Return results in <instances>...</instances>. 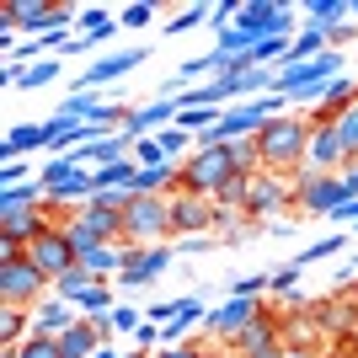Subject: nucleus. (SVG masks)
Returning a JSON list of instances; mask_svg holds the SVG:
<instances>
[{
    "label": "nucleus",
    "instance_id": "nucleus-16",
    "mask_svg": "<svg viewBox=\"0 0 358 358\" xmlns=\"http://www.w3.org/2000/svg\"><path fill=\"white\" fill-rule=\"evenodd\" d=\"M54 139H48V123H16L11 134H6V145H0V155L6 161H27L32 150H48Z\"/></svg>",
    "mask_w": 358,
    "mask_h": 358
},
{
    "label": "nucleus",
    "instance_id": "nucleus-7",
    "mask_svg": "<svg viewBox=\"0 0 358 358\" xmlns=\"http://www.w3.org/2000/svg\"><path fill=\"white\" fill-rule=\"evenodd\" d=\"M278 353H284V310L262 305V315L230 343V358H278Z\"/></svg>",
    "mask_w": 358,
    "mask_h": 358
},
{
    "label": "nucleus",
    "instance_id": "nucleus-6",
    "mask_svg": "<svg viewBox=\"0 0 358 358\" xmlns=\"http://www.w3.org/2000/svg\"><path fill=\"white\" fill-rule=\"evenodd\" d=\"M27 262H32L38 273H43L48 284H59L64 273H70L75 262H80V257H75V246H70V236H64V220H54V224L43 230V236H38V241L27 246Z\"/></svg>",
    "mask_w": 358,
    "mask_h": 358
},
{
    "label": "nucleus",
    "instance_id": "nucleus-14",
    "mask_svg": "<svg viewBox=\"0 0 358 358\" xmlns=\"http://www.w3.org/2000/svg\"><path fill=\"white\" fill-rule=\"evenodd\" d=\"M214 230V203L209 198H193V193H177L171 198V236H209Z\"/></svg>",
    "mask_w": 358,
    "mask_h": 358
},
{
    "label": "nucleus",
    "instance_id": "nucleus-45",
    "mask_svg": "<svg viewBox=\"0 0 358 358\" xmlns=\"http://www.w3.org/2000/svg\"><path fill=\"white\" fill-rule=\"evenodd\" d=\"M327 220H331V224H358V198H348L343 209H331Z\"/></svg>",
    "mask_w": 358,
    "mask_h": 358
},
{
    "label": "nucleus",
    "instance_id": "nucleus-31",
    "mask_svg": "<svg viewBox=\"0 0 358 358\" xmlns=\"http://www.w3.org/2000/svg\"><path fill=\"white\" fill-rule=\"evenodd\" d=\"M299 278H305V268H299V262H284L278 273H268V294L273 299H294L299 294Z\"/></svg>",
    "mask_w": 358,
    "mask_h": 358
},
{
    "label": "nucleus",
    "instance_id": "nucleus-48",
    "mask_svg": "<svg viewBox=\"0 0 358 358\" xmlns=\"http://www.w3.org/2000/svg\"><path fill=\"white\" fill-rule=\"evenodd\" d=\"M348 38H358V22H343V27H331V48L348 43Z\"/></svg>",
    "mask_w": 358,
    "mask_h": 358
},
{
    "label": "nucleus",
    "instance_id": "nucleus-1",
    "mask_svg": "<svg viewBox=\"0 0 358 358\" xmlns=\"http://www.w3.org/2000/svg\"><path fill=\"white\" fill-rule=\"evenodd\" d=\"M252 145H257L262 171H273V177H299V171H305V150H310V118H305V113H284V118H273Z\"/></svg>",
    "mask_w": 358,
    "mask_h": 358
},
{
    "label": "nucleus",
    "instance_id": "nucleus-39",
    "mask_svg": "<svg viewBox=\"0 0 358 358\" xmlns=\"http://www.w3.org/2000/svg\"><path fill=\"white\" fill-rule=\"evenodd\" d=\"M75 171H80V166H75V161H70V155H54V161H48V166H43V171H38V182H43L48 193H54V187H59V182H64V177H75Z\"/></svg>",
    "mask_w": 358,
    "mask_h": 358
},
{
    "label": "nucleus",
    "instance_id": "nucleus-51",
    "mask_svg": "<svg viewBox=\"0 0 358 358\" xmlns=\"http://www.w3.org/2000/svg\"><path fill=\"white\" fill-rule=\"evenodd\" d=\"M348 16H358V0H348Z\"/></svg>",
    "mask_w": 358,
    "mask_h": 358
},
{
    "label": "nucleus",
    "instance_id": "nucleus-35",
    "mask_svg": "<svg viewBox=\"0 0 358 358\" xmlns=\"http://www.w3.org/2000/svg\"><path fill=\"white\" fill-rule=\"evenodd\" d=\"M230 299H262L268 294V273H246V278H224Z\"/></svg>",
    "mask_w": 358,
    "mask_h": 358
},
{
    "label": "nucleus",
    "instance_id": "nucleus-9",
    "mask_svg": "<svg viewBox=\"0 0 358 358\" xmlns=\"http://www.w3.org/2000/svg\"><path fill=\"white\" fill-rule=\"evenodd\" d=\"M145 59H150V48H139V43L134 48H107L102 59H91L86 75H75L70 91H102L107 80H123V75L134 70V64H145Z\"/></svg>",
    "mask_w": 358,
    "mask_h": 358
},
{
    "label": "nucleus",
    "instance_id": "nucleus-21",
    "mask_svg": "<svg viewBox=\"0 0 358 358\" xmlns=\"http://www.w3.org/2000/svg\"><path fill=\"white\" fill-rule=\"evenodd\" d=\"M299 16H305V27H343L348 22V0H305L299 6Z\"/></svg>",
    "mask_w": 358,
    "mask_h": 358
},
{
    "label": "nucleus",
    "instance_id": "nucleus-24",
    "mask_svg": "<svg viewBox=\"0 0 358 358\" xmlns=\"http://www.w3.org/2000/svg\"><path fill=\"white\" fill-rule=\"evenodd\" d=\"M75 214H80V220H86L102 241H118V246H123V214L102 209V203H86V209H75Z\"/></svg>",
    "mask_w": 358,
    "mask_h": 358
},
{
    "label": "nucleus",
    "instance_id": "nucleus-25",
    "mask_svg": "<svg viewBox=\"0 0 358 358\" xmlns=\"http://www.w3.org/2000/svg\"><path fill=\"white\" fill-rule=\"evenodd\" d=\"M59 70H64V54H48V59L27 64V70H22V91H43V86H54V80H59Z\"/></svg>",
    "mask_w": 358,
    "mask_h": 358
},
{
    "label": "nucleus",
    "instance_id": "nucleus-50",
    "mask_svg": "<svg viewBox=\"0 0 358 358\" xmlns=\"http://www.w3.org/2000/svg\"><path fill=\"white\" fill-rule=\"evenodd\" d=\"M278 358H315V353H294V348H284V353H278Z\"/></svg>",
    "mask_w": 358,
    "mask_h": 358
},
{
    "label": "nucleus",
    "instance_id": "nucleus-28",
    "mask_svg": "<svg viewBox=\"0 0 358 358\" xmlns=\"http://www.w3.org/2000/svg\"><path fill=\"white\" fill-rule=\"evenodd\" d=\"M289 43H294L289 32H278V38H262V43H252V54H246V59L262 64V70H273V59H278V64L289 59Z\"/></svg>",
    "mask_w": 358,
    "mask_h": 358
},
{
    "label": "nucleus",
    "instance_id": "nucleus-46",
    "mask_svg": "<svg viewBox=\"0 0 358 358\" xmlns=\"http://www.w3.org/2000/svg\"><path fill=\"white\" fill-rule=\"evenodd\" d=\"M155 358H209L203 348H193V343H182V348H161Z\"/></svg>",
    "mask_w": 358,
    "mask_h": 358
},
{
    "label": "nucleus",
    "instance_id": "nucleus-4",
    "mask_svg": "<svg viewBox=\"0 0 358 358\" xmlns=\"http://www.w3.org/2000/svg\"><path fill=\"white\" fill-rule=\"evenodd\" d=\"M343 70H348L343 48H327V54L299 59V64H278V96H284V102H294L299 91H321L327 80H337Z\"/></svg>",
    "mask_w": 358,
    "mask_h": 358
},
{
    "label": "nucleus",
    "instance_id": "nucleus-41",
    "mask_svg": "<svg viewBox=\"0 0 358 358\" xmlns=\"http://www.w3.org/2000/svg\"><path fill=\"white\" fill-rule=\"evenodd\" d=\"M214 246H224V241L220 236H182L171 252H177V257H203V252H214Z\"/></svg>",
    "mask_w": 358,
    "mask_h": 358
},
{
    "label": "nucleus",
    "instance_id": "nucleus-36",
    "mask_svg": "<svg viewBox=\"0 0 358 358\" xmlns=\"http://www.w3.org/2000/svg\"><path fill=\"white\" fill-rule=\"evenodd\" d=\"M150 22H155V0H134V6L118 11V27H129V32H145Z\"/></svg>",
    "mask_w": 358,
    "mask_h": 358
},
{
    "label": "nucleus",
    "instance_id": "nucleus-27",
    "mask_svg": "<svg viewBox=\"0 0 358 358\" xmlns=\"http://www.w3.org/2000/svg\"><path fill=\"white\" fill-rule=\"evenodd\" d=\"M348 241L353 236H321V241H310V246H305V252L294 257L299 268H310V262H327V257H343L348 252Z\"/></svg>",
    "mask_w": 358,
    "mask_h": 358
},
{
    "label": "nucleus",
    "instance_id": "nucleus-30",
    "mask_svg": "<svg viewBox=\"0 0 358 358\" xmlns=\"http://www.w3.org/2000/svg\"><path fill=\"white\" fill-rule=\"evenodd\" d=\"M0 358H64V353H59V337H38L32 331L22 348H0Z\"/></svg>",
    "mask_w": 358,
    "mask_h": 358
},
{
    "label": "nucleus",
    "instance_id": "nucleus-13",
    "mask_svg": "<svg viewBox=\"0 0 358 358\" xmlns=\"http://www.w3.org/2000/svg\"><path fill=\"white\" fill-rule=\"evenodd\" d=\"M257 315H262V299H224V305H214V310H209V321H203V327H209L220 343H236V337L252 327Z\"/></svg>",
    "mask_w": 358,
    "mask_h": 358
},
{
    "label": "nucleus",
    "instance_id": "nucleus-42",
    "mask_svg": "<svg viewBox=\"0 0 358 358\" xmlns=\"http://www.w3.org/2000/svg\"><path fill=\"white\" fill-rule=\"evenodd\" d=\"M145 327V315L134 310V305H118V310H113V331H139Z\"/></svg>",
    "mask_w": 358,
    "mask_h": 358
},
{
    "label": "nucleus",
    "instance_id": "nucleus-34",
    "mask_svg": "<svg viewBox=\"0 0 358 358\" xmlns=\"http://www.w3.org/2000/svg\"><path fill=\"white\" fill-rule=\"evenodd\" d=\"M161 150H166V161H187V155H193V134H187V129H177V123H171V129H161Z\"/></svg>",
    "mask_w": 358,
    "mask_h": 358
},
{
    "label": "nucleus",
    "instance_id": "nucleus-12",
    "mask_svg": "<svg viewBox=\"0 0 358 358\" xmlns=\"http://www.w3.org/2000/svg\"><path fill=\"white\" fill-rule=\"evenodd\" d=\"M289 198H294V187H289L284 177H273V171H257L252 177V187H246V220H273V214L284 209Z\"/></svg>",
    "mask_w": 358,
    "mask_h": 358
},
{
    "label": "nucleus",
    "instance_id": "nucleus-26",
    "mask_svg": "<svg viewBox=\"0 0 358 358\" xmlns=\"http://www.w3.org/2000/svg\"><path fill=\"white\" fill-rule=\"evenodd\" d=\"M209 11L214 6H182L171 22H161V32L166 38H182V32H193V27H209Z\"/></svg>",
    "mask_w": 358,
    "mask_h": 358
},
{
    "label": "nucleus",
    "instance_id": "nucleus-47",
    "mask_svg": "<svg viewBox=\"0 0 358 358\" xmlns=\"http://www.w3.org/2000/svg\"><path fill=\"white\" fill-rule=\"evenodd\" d=\"M337 177H343V187H348V193H353V198H358V161H348V166H343V171H337Z\"/></svg>",
    "mask_w": 358,
    "mask_h": 358
},
{
    "label": "nucleus",
    "instance_id": "nucleus-33",
    "mask_svg": "<svg viewBox=\"0 0 358 358\" xmlns=\"http://www.w3.org/2000/svg\"><path fill=\"white\" fill-rule=\"evenodd\" d=\"M91 284H102V278H91V273H86V268H80V262H75V268H70V273H64L59 284H54V294H59V299H70V305H75V299L86 294V289H91Z\"/></svg>",
    "mask_w": 358,
    "mask_h": 358
},
{
    "label": "nucleus",
    "instance_id": "nucleus-19",
    "mask_svg": "<svg viewBox=\"0 0 358 358\" xmlns=\"http://www.w3.org/2000/svg\"><path fill=\"white\" fill-rule=\"evenodd\" d=\"M32 337V310L22 305H0V348H22Z\"/></svg>",
    "mask_w": 358,
    "mask_h": 358
},
{
    "label": "nucleus",
    "instance_id": "nucleus-17",
    "mask_svg": "<svg viewBox=\"0 0 358 358\" xmlns=\"http://www.w3.org/2000/svg\"><path fill=\"white\" fill-rule=\"evenodd\" d=\"M75 32H80L91 48H102V43H113V38H118V16L107 11V6H86V11L75 16Z\"/></svg>",
    "mask_w": 358,
    "mask_h": 358
},
{
    "label": "nucleus",
    "instance_id": "nucleus-29",
    "mask_svg": "<svg viewBox=\"0 0 358 358\" xmlns=\"http://www.w3.org/2000/svg\"><path fill=\"white\" fill-rule=\"evenodd\" d=\"M75 310H80V315H113V310H118V299H113V284H91L86 294L75 299Z\"/></svg>",
    "mask_w": 358,
    "mask_h": 358
},
{
    "label": "nucleus",
    "instance_id": "nucleus-43",
    "mask_svg": "<svg viewBox=\"0 0 358 358\" xmlns=\"http://www.w3.org/2000/svg\"><path fill=\"white\" fill-rule=\"evenodd\" d=\"M177 310H182V299H155L145 310V321H177Z\"/></svg>",
    "mask_w": 358,
    "mask_h": 358
},
{
    "label": "nucleus",
    "instance_id": "nucleus-18",
    "mask_svg": "<svg viewBox=\"0 0 358 358\" xmlns=\"http://www.w3.org/2000/svg\"><path fill=\"white\" fill-rule=\"evenodd\" d=\"M80 268L91 273V278H102V284H113L123 273V246L118 241H102V246H91L86 257H80Z\"/></svg>",
    "mask_w": 358,
    "mask_h": 358
},
{
    "label": "nucleus",
    "instance_id": "nucleus-23",
    "mask_svg": "<svg viewBox=\"0 0 358 358\" xmlns=\"http://www.w3.org/2000/svg\"><path fill=\"white\" fill-rule=\"evenodd\" d=\"M327 48H331V32H327V27H299L294 43H289V59H284V64L315 59V54H327Z\"/></svg>",
    "mask_w": 358,
    "mask_h": 358
},
{
    "label": "nucleus",
    "instance_id": "nucleus-38",
    "mask_svg": "<svg viewBox=\"0 0 358 358\" xmlns=\"http://www.w3.org/2000/svg\"><path fill=\"white\" fill-rule=\"evenodd\" d=\"M134 166H139V171H150V166H171L155 134H150V139H139V145H134ZM177 166H182V161H177Z\"/></svg>",
    "mask_w": 358,
    "mask_h": 358
},
{
    "label": "nucleus",
    "instance_id": "nucleus-22",
    "mask_svg": "<svg viewBox=\"0 0 358 358\" xmlns=\"http://www.w3.org/2000/svg\"><path fill=\"white\" fill-rule=\"evenodd\" d=\"M96 348H102V337H96V327H91L86 315H80V321L59 337V353H64V358H91Z\"/></svg>",
    "mask_w": 358,
    "mask_h": 358
},
{
    "label": "nucleus",
    "instance_id": "nucleus-3",
    "mask_svg": "<svg viewBox=\"0 0 358 358\" xmlns=\"http://www.w3.org/2000/svg\"><path fill=\"white\" fill-rule=\"evenodd\" d=\"M171 236V198L134 193V203L123 209V246H166Z\"/></svg>",
    "mask_w": 358,
    "mask_h": 358
},
{
    "label": "nucleus",
    "instance_id": "nucleus-8",
    "mask_svg": "<svg viewBox=\"0 0 358 358\" xmlns=\"http://www.w3.org/2000/svg\"><path fill=\"white\" fill-rule=\"evenodd\" d=\"M171 257H177L171 241H166V246H123V273L113 284L118 289H150L166 268H171Z\"/></svg>",
    "mask_w": 358,
    "mask_h": 358
},
{
    "label": "nucleus",
    "instance_id": "nucleus-20",
    "mask_svg": "<svg viewBox=\"0 0 358 358\" xmlns=\"http://www.w3.org/2000/svg\"><path fill=\"white\" fill-rule=\"evenodd\" d=\"M48 203V187L38 177L22 182V187H0V214H11V209H43Z\"/></svg>",
    "mask_w": 358,
    "mask_h": 358
},
{
    "label": "nucleus",
    "instance_id": "nucleus-37",
    "mask_svg": "<svg viewBox=\"0 0 358 358\" xmlns=\"http://www.w3.org/2000/svg\"><path fill=\"white\" fill-rule=\"evenodd\" d=\"M337 139H343V155H348V161H358V102L337 118Z\"/></svg>",
    "mask_w": 358,
    "mask_h": 358
},
{
    "label": "nucleus",
    "instance_id": "nucleus-2",
    "mask_svg": "<svg viewBox=\"0 0 358 358\" xmlns=\"http://www.w3.org/2000/svg\"><path fill=\"white\" fill-rule=\"evenodd\" d=\"M241 177V161H236V145H214V150H193L187 161H182V193L193 198H220L224 182Z\"/></svg>",
    "mask_w": 358,
    "mask_h": 358
},
{
    "label": "nucleus",
    "instance_id": "nucleus-5",
    "mask_svg": "<svg viewBox=\"0 0 358 358\" xmlns=\"http://www.w3.org/2000/svg\"><path fill=\"white\" fill-rule=\"evenodd\" d=\"M48 294H54V284L32 268L27 257L0 262V305H22V310H32V305H38V299H48Z\"/></svg>",
    "mask_w": 358,
    "mask_h": 358
},
{
    "label": "nucleus",
    "instance_id": "nucleus-32",
    "mask_svg": "<svg viewBox=\"0 0 358 358\" xmlns=\"http://www.w3.org/2000/svg\"><path fill=\"white\" fill-rule=\"evenodd\" d=\"M64 236H70V246H75V257H86L91 246H102V236H96V230H91L86 220H80V214H64Z\"/></svg>",
    "mask_w": 358,
    "mask_h": 358
},
{
    "label": "nucleus",
    "instance_id": "nucleus-15",
    "mask_svg": "<svg viewBox=\"0 0 358 358\" xmlns=\"http://www.w3.org/2000/svg\"><path fill=\"white\" fill-rule=\"evenodd\" d=\"M75 321H80V310H75L70 299H59V294H48V299L32 305V331H38V337H64Z\"/></svg>",
    "mask_w": 358,
    "mask_h": 358
},
{
    "label": "nucleus",
    "instance_id": "nucleus-40",
    "mask_svg": "<svg viewBox=\"0 0 358 358\" xmlns=\"http://www.w3.org/2000/svg\"><path fill=\"white\" fill-rule=\"evenodd\" d=\"M343 327H358V305L353 299H337L327 310V331H343Z\"/></svg>",
    "mask_w": 358,
    "mask_h": 358
},
{
    "label": "nucleus",
    "instance_id": "nucleus-10",
    "mask_svg": "<svg viewBox=\"0 0 358 358\" xmlns=\"http://www.w3.org/2000/svg\"><path fill=\"white\" fill-rule=\"evenodd\" d=\"M348 187H343V177H310V171H299V182H294V203L305 214H331V209H343L348 203Z\"/></svg>",
    "mask_w": 358,
    "mask_h": 358
},
{
    "label": "nucleus",
    "instance_id": "nucleus-44",
    "mask_svg": "<svg viewBox=\"0 0 358 358\" xmlns=\"http://www.w3.org/2000/svg\"><path fill=\"white\" fill-rule=\"evenodd\" d=\"M22 182H32V177H27V161H6V171H0V187H22Z\"/></svg>",
    "mask_w": 358,
    "mask_h": 358
},
{
    "label": "nucleus",
    "instance_id": "nucleus-49",
    "mask_svg": "<svg viewBox=\"0 0 358 358\" xmlns=\"http://www.w3.org/2000/svg\"><path fill=\"white\" fill-rule=\"evenodd\" d=\"M91 358H123V353H118V348H113V343H102V348H96V353H91Z\"/></svg>",
    "mask_w": 358,
    "mask_h": 358
},
{
    "label": "nucleus",
    "instance_id": "nucleus-11",
    "mask_svg": "<svg viewBox=\"0 0 358 358\" xmlns=\"http://www.w3.org/2000/svg\"><path fill=\"white\" fill-rule=\"evenodd\" d=\"M348 166L343 139H337V123H310V150H305V171L310 177H337Z\"/></svg>",
    "mask_w": 358,
    "mask_h": 358
}]
</instances>
